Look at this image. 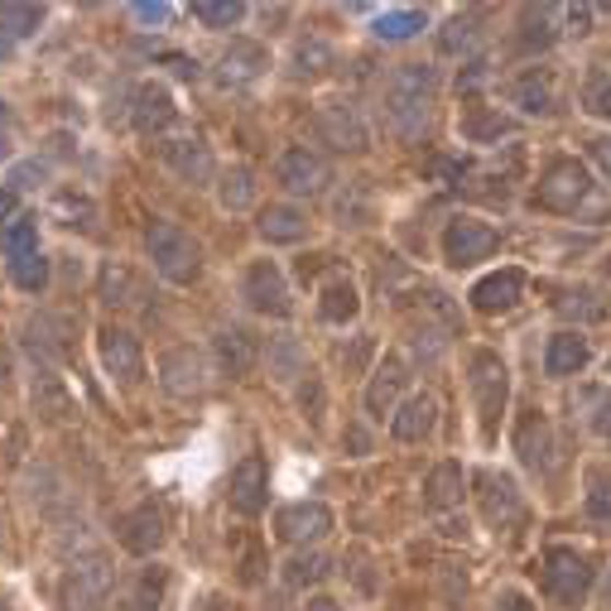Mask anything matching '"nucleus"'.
Returning a JSON list of instances; mask_svg holds the SVG:
<instances>
[{
  "label": "nucleus",
  "mask_w": 611,
  "mask_h": 611,
  "mask_svg": "<svg viewBox=\"0 0 611 611\" xmlns=\"http://www.w3.org/2000/svg\"><path fill=\"white\" fill-rule=\"evenodd\" d=\"M434 96H438V78H434L429 64H400L385 78V92H381L385 126L395 130L405 145H419L424 136H429Z\"/></svg>",
  "instance_id": "f257e3e1"
},
{
  "label": "nucleus",
  "mask_w": 611,
  "mask_h": 611,
  "mask_svg": "<svg viewBox=\"0 0 611 611\" xmlns=\"http://www.w3.org/2000/svg\"><path fill=\"white\" fill-rule=\"evenodd\" d=\"M112 588H116V568L102 549L92 554L72 558L64 568V583H58V607L64 611H102L112 602Z\"/></svg>",
  "instance_id": "f03ea898"
},
{
  "label": "nucleus",
  "mask_w": 611,
  "mask_h": 611,
  "mask_svg": "<svg viewBox=\"0 0 611 611\" xmlns=\"http://www.w3.org/2000/svg\"><path fill=\"white\" fill-rule=\"evenodd\" d=\"M145 255H150L154 275H164L169 285H193L203 270L198 241L174 222H150V231H145Z\"/></svg>",
  "instance_id": "7ed1b4c3"
},
{
  "label": "nucleus",
  "mask_w": 611,
  "mask_h": 611,
  "mask_svg": "<svg viewBox=\"0 0 611 611\" xmlns=\"http://www.w3.org/2000/svg\"><path fill=\"white\" fill-rule=\"evenodd\" d=\"M468 390L476 400V414H482V434L492 438L496 434V419L506 414V400H510V371L496 351H472L468 361Z\"/></svg>",
  "instance_id": "20e7f679"
},
{
  "label": "nucleus",
  "mask_w": 611,
  "mask_h": 611,
  "mask_svg": "<svg viewBox=\"0 0 611 611\" xmlns=\"http://www.w3.org/2000/svg\"><path fill=\"white\" fill-rule=\"evenodd\" d=\"M588 198H592V174L578 159H554L540 174V183H534V207L558 217H573Z\"/></svg>",
  "instance_id": "39448f33"
},
{
  "label": "nucleus",
  "mask_w": 611,
  "mask_h": 611,
  "mask_svg": "<svg viewBox=\"0 0 611 611\" xmlns=\"http://www.w3.org/2000/svg\"><path fill=\"white\" fill-rule=\"evenodd\" d=\"M544 588L558 607H578L592 592V558L568 544H549L544 549Z\"/></svg>",
  "instance_id": "423d86ee"
},
{
  "label": "nucleus",
  "mask_w": 611,
  "mask_h": 611,
  "mask_svg": "<svg viewBox=\"0 0 611 611\" xmlns=\"http://www.w3.org/2000/svg\"><path fill=\"white\" fill-rule=\"evenodd\" d=\"M275 178H279V188L295 193V198H318V193H327V183H333V169H327V159L313 154L309 145H289V150L275 159Z\"/></svg>",
  "instance_id": "0eeeda50"
},
{
  "label": "nucleus",
  "mask_w": 611,
  "mask_h": 611,
  "mask_svg": "<svg viewBox=\"0 0 611 611\" xmlns=\"http://www.w3.org/2000/svg\"><path fill=\"white\" fill-rule=\"evenodd\" d=\"M241 299L251 303L261 318H289L295 313V299H289V285H285V270L275 261H255L246 279H241Z\"/></svg>",
  "instance_id": "6e6552de"
},
{
  "label": "nucleus",
  "mask_w": 611,
  "mask_h": 611,
  "mask_svg": "<svg viewBox=\"0 0 611 611\" xmlns=\"http://www.w3.org/2000/svg\"><path fill=\"white\" fill-rule=\"evenodd\" d=\"M318 140L327 145V150H337V154H361L366 150V120L361 112L351 102H327V106H318Z\"/></svg>",
  "instance_id": "1a4fd4ad"
},
{
  "label": "nucleus",
  "mask_w": 611,
  "mask_h": 611,
  "mask_svg": "<svg viewBox=\"0 0 611 611\" xmlns=\"http://www.w3.org/2000/svg\"><path fill=\"white\" fill-rule=\"evenodd\" d=\"M492 251H496V231L486 222H476V217H453L443 227V261L453 270H468V265L486 261Z\"/></svg>",
  "instance_id": "9d476101"
},
{
  "label": "nucleus",
  "mask_w": 611,
  "mask_h": 611,
  "mask_svg": "<svg viewBox=\"0 0 611 611\" xmlns=\"http://www.w3.org/2000/svg\"><path fill=\"white\" fill-rule=\"evenodd\" d=\"M159 385H164L174 400L203 395V390H207V361H203V351H193V347L164 351V357H159Z\"/></svg>",
  "instance_id": "9b49d317"
},
{
  "label": "nucleus",
  "mask_w": 611,
  "mask_h": 611,
  "mask_svg": "<svg viewBox=\"0 0 611 611\" xmlns=\"http://www.w3.org/2000/svg\"><path fill=\"white\" fill-rule=\"evenodd\" d=\"M327 530H333V510L323 500H295L275 516V534L285 544H318Z\"/></svg>",
  "instance_id": "f8f14e48"
},
{
  "label": "nucleus",
  "mask_w": 611,
  "mask_h": 611,
  "mask_svg": "<svg viewBox=\"0 0 611 611\" xmlns=\"http://www.w3.org/2000/svg\"><path fill=\"white\" fill-rule=\"evenodd\" d=\"M227 500L237 516H261L265 500H270V472H265V458H241L231 468V486Z\"/></svg>",
  "instance_id": "ddd939ff"
},
{
  "label": "nucleus",
  "mask_w": 611,
  "mask_h": 611,
  "mask_svg": "<svg viewBox=\"0 0 611 611\" xmlns=\"http://www.w3.org/2000/svg\"><path fill=\"white\" fill-rule=\"evenodd\" d=\"M410 385V361L405 357H381L376 361V371H371V385H366V414L371 419H385V414H395L400 405V390Z\"/></svg>",
  "instance_id": "4468645a"
},
{
  "label": "nucleus",
  "mask_w": 611,
  "mask_h": 611,
  "mask_svg": "<svg viewBox=\"0 0 611 611\" xmlns=\"http://www.w3.org/2000/svg\"><path fill=\"white\" fill-rule=\"evenodd\" d=\"M96 351H102V366L112 381H120V385L140 381V337L130 327H102Z\"/></svg>",
  "instance_id": "2eb2a0df"
},
{
  "label": "nucleus",
  "mask_w": 611,
  "mask_h": 611,
  "mask_svg": "<svg viewBox=\"0 0 611 611\" xmlns=\"http://www.w3.org/2000/svg\"><path fill=\"white\" fill-rule=\"evenodd\" d=\"M520 295H524V275L516 270V265H506V270H496V275L476 279L468 299H472V309H476V313L496 318V313H510V309H516Z\"/></svg>",
  "instance_id": "dca6fc26"
},
{
  "label": "nucleus",
  "mask_w": 611,
  "mask_h": 611,
  "mask_svg": "<svg viewBox=\"0 0 611 611\" xmlns=\"http://www.w3.org/2000/svg\"><path fill=\"white\" fill-rule=\"evenodd\" d=\"M510 102H516L524 116H554L558 112V78H554V68H524L520 78L510 82Z\"/></svg>",
  "instance_id": "f3484780"
},
{
  "label": "nucleus",
  "mask_w": 611,
  "mask_h": 611,
  "mask_svg": "<svg viewBox=\"0 0 611 611\" xmlns=\"http://www.w3.org/2000/svg\"><path fill=\"white\" fill-rule=\"evenodd\" d=\"M116 540H120V549L126 554H154L159 544H164V520H159V510L145 500V506H136V510H126V516L116 520Z\"/></svg>",
  "instance_id": "a211bd4d"
},
{
  "label": "nucleus",
  "mask_w": 611,
  "mask_h": 611,
  "mask_svg": "<svg viewBox=\"0 0 611 611\" xmlns=\"http://www.w3.org/2000/svg\"><path fill=\"white\" fill-rule=\"evenodd\" d=\"M164 164L174 169V174L183 178V183H193V188H203V183H212V150H207V145L198 140V136H183V140H169L164 150Z\"/></svg>",
  "instance_id": "6ab92c4d"
},
{
  "label": "nucleus",
  "mask_w": 611,
  "mask_h": 611,
  "mask_svg": "<svg viewBox=\"0 0 611 611\" xmlns=\"http://www.w3.org/2000/svg\"><path fill=\"white\" fill-rule=\"evenodd\" d=\"M265 68H270V54L251 39H231V48L217 58V78H222V88H246V82H255Z\"/></svg>",
  "instance_id": "aec40b11"
},
{
  "label": "nucleus",
  "mask_w": 611,
  "mask_h": 611,
  "mask_svg": "<svg viewBox=\"0 0 611 611\" xmlns=\"http://www.w3.org/2000/svg\"><path fill=\"white\" fill-rule=\"evenodd\" d=\"M212 357H217V366H222L231 381H241V376L255 371L261 347H255V337L246 333V327H222V333L212 337Z\"/></svg>",
  "instance_id": "412c9836"
},
{
  "label": "nucleus",
  "mask_w": 611,
  "mask_h": 611,
  "mask_svg": "<svg viewBox=\"0 0 611 611\" xmlns=\"http://www.w3.org/2000/svg\"><path fill=\"white\" fill-rule=\"evenodd\" d=\"M438 429V400L434 395H410L405 405L390 414V434L400 438V443H424Z\"/></svg>",
  "instance_id": "4be33fe9"
},
{
  "label": "nucleus",
  "mask_w": 611,
  "mask_h": 611,
  "mask_svg": "<svg viewBox=\"0 0 611 611\" xmlns=\"http://www.w3.org/2000/svg\"><path fill=\"white\" fill-rule=\"evenodd\" d=\"M178 116L174 96H169L164 82H145V88L136 92V112H130V120H136L140 136H159V130H169Z\"/></svg>",
  "instance_id": "5701e85b"
},
{
  "label": "nucleus",
  "mask_w": 611,
  "mask_h": 611,
  "mask_svg": "<svg viewBox=\"0 0 611 611\" xmlns=\"http://www.w3.org/2000/svg\"><path fill=\"white\" fill-rule=\"evenodd\" d=\"M482 516H486V524H496V530H506L510 520L520 516V492H516V482L510 476H500V472H482Z\"/></svg>",
  "instance_id": "b1692460"
},
{
  "label": "nucleus",
  "mask_w": 611,
  "mask_h": 611,
  "mask_svg": "<svg viewBox=\"0 0 611 611\" xmlns=\"http://www.w3.org/2000/svg\"><path fill=\"white\" fill-rule=\"evenodd\" d=\"M516 453L530 472H544L549 468V453H554V438H549V419L540 410H524L520 424H516Z\"/></svg>",
  "instance_id": "393cba45"
},
{
  "label": "nucleus",
  "mask_w": 611,
  "mask_h": 611,
  "mask_svg": "<svg viewBox=\"0 0 611 611\" xmlns=\"http://www.w3.org/2000/svg\"><path fill=\"white\" fill-rule=\"evenodd\" d=\"M255 227H261V237L270 241V246H295V241L309 237V217H303L299 207H289V203H270Z\"/></svg>",
  "instance_id": "a878e982"
},
{
  "label": "nucleus",
  "mask_w": 611,
  "mask_h": 611,
  "mask_svg": "<svg viewBox=\"0 0 611 611\" xmlns=\"http://www.w3.org/2000/svg\"><path fill=\"white\" fill-rule=\"evenodd\" d=\"M462 486H468V472H462L458 462H438V468L424 476V510L462 506Z\"/></svg>",
  "instance_id": "bb28decb"
},
{
  "label": "nucleus",
  "mask_w": 611,
  "mask_h": 611,
  "mask_svg": "<svg viewBox=\"0 0 611 611\" xmlns=\"http://www.w3.org/2000/svg\"><path fill=\"white\" fill-rule=\"evenodd\" d=\"M588 357H592V347L583 333H554L544 347V371L549 376H578L583 366H588Z\"/></svg>",
  "instance_id": "cd10ccee"
},
{
  "label": "nucleus",
  "mask_w": 611,
  "mask_h": 611,
  "mask_svg": "<svg viewBox=\"0 0 611 611\" xmlns=\"http://www.w3.org/2000/svg\"><path fill=\"white\" fill-rule=\"evenodd\" d=\"M30 400H34V414H39L44 424H68L72 410H78V405H72V395H68V385L58 381L54 371H39V381H34V395Z\"/></svg>",
  "instance_id": "c85d7f7f"
},
{
  "label": "nucleus",
  "mask_w": 611,
  "mask_h": 611,
  "mask_svg": "<svg viewBox=\"0 0 611 611\" xmlns=\"http://www.w3.org/2000/svg\"><path fill=\"white\" fill-rule=\"evenodd\" d=\"M24 351H30V361L39 366V371H54V361H58V327H54V318H44V313H30L24 318Z\"/></svg>",
  "instance_id": "c756f323"
},
{
  "label": "nucleus",
  "mask_w": 611,
  "mask_h": 611,
  "mask_svg": "<svg viewBox=\"0 0 611 611\" xmlns=\"http://www.w3.org/2000/svg\"><path fill=\"white\" fill-rule=\"evenodd\" d=\"M458 130H462V140H472V145H492L500 136H510V130H516V120L492 112V106H468L462 120H458Z\"/></svg>",
  "instance_id": "7c9ffc66"
},
{
  "label": "nucleus",
  "mask_w": 611,
  "mask_h": 611,
  "mask_svg": "<svg viewBox=\"0 0 611 611\" xmlns=\"http://www.w3.org/2000/svg\"><path fill=\"white\" fill-rule=\"evenodd\" d=\"M558 15H564L558 5H524L520 10V30H524L520 34V48H524V54H534V48H549V44L558 39V34H554Z\"/></svg>",
  "instance_id": "2f4dec72"
},
{
  "label": "nucleus",
  "mask_w": 611,
  "mask_h": 611,
  "mask_svg": "<svg viewBox=\"0 0 611 611\" xmlns=\"http://www.w3.org/2000/svg\"><path fill=\"white\" fill-rule=\"evenodd\" d=\"M265 361H270V376H275L279 385L309 376V357H303L299 337H270V347H265Z\"/></svg>",
  "instance_id": "473e14b6"
},
{
  "label": "nucleus",
  "mask_w": 611,
  "mask_h": 611,
  "mask_svg": "<svg viewBox=\"0 0 611 611\" xmlns=\"http://www.w3.org/2000/svg\"><path fill=\"white\" fill-rule=\"evenodd\" d=\"M357 309H361V299H357V285H351V279H333V285H323V303H318L323 323H351Z\"/></svg>",
  "instance_id": "72a5a7b5"
},
{
  "label": "nucleus",
  "mask_w": 611,
  "mask_h": 611,
  "mask_svg": "<svg viewBox=\"0 0 611 611\" xmlns=\"http://www.w3.org/2000/svg\"><path fill=\"white\" fill-rule=\"evenodd\" d=\"M327 68H333V48L318 39V34L299 39L295 54H289V72H295V78H323Z\"/></svg>",
  "instance_id": "f704fd0d"
},
{
  "label": "nucleus",
  "mask_w": 611,
  "mask_h": 611,
  "mask_svg": "<svg viewBox=\"0 0 611 611\" xmlns=\"http://www.w3.org/2000/svg\"><path fill=\"white\" fill-rule=\"evenodd\" d=\"M102 299L112 303V309H116V303H120V309H136V303L145 299V289L136 285V275H130L126 265L112 261V265L102 270Z\"/></svg>",
  "instance_id": "c9c22d12"
},
{
  "label": "nucleus",
  "mask_w": 611,
  "mask_h": 611,
  "mask_svg": "<svg viewBox=\"0 0 611 611\" xmlns=\"http://www.w3.org/2000/svg\"><path fill=\"white\" fill-rule=\"evenodd\" d=\"M424 10H381L376 15V39H385V44H405L414 39V34L424 30Z\"/></svg>",
  "instance_id": "e433bc0d"
},
{
  "label": "nucleus",
  "mask_w": 611,
  "mask_h": 611,
  "mask_svg": "<svg viewBox=\"0 0 611 611\" xmlns=\"http://www.w3.org/2000/svg\"><path fill=\"white\" fill-rule=\"evenodd\" d=\"M0 251H5L10 265L24 261V255H39V222L34 217H15V222L0 231Z\"/></svg>",
  "instance_id": "4c0bfd02"
},
{
  "label": "nucleus",
  "mask_w": 611,
  "mask_h": 611,
  "mask_svg": "<svg viewBox=\"0 0 611 611\" xmlns=\"http://www.w3.org/2000/svg\"><path fill=\"white\" fill-rule=\"evenodd\" d=\"M217 203L227 207V212H246V207L255 203V174L251 169H227L222 183H217Z\"/></svg>",
  "instance_id": "58836bf2"
},
{
  "label": "nucleus",
  "mask_w": 611,
  "mask_h": 611,
  "mask_svg": "<svg viewBox=\"0 0 611 611\" xmlns=\"http://www.w3.org/2000/svg\"><path fill=\"white\" fill-rule=\"evenodd\" d=\"M476 24H482V15H453L443 24V34H438V48H443L448 58H458V54H472L476 48V39H482V30H476Z\"/></svg>",
  "instance_id": "ea45409f"
},
{
  "label": "nucleus",
  "mask_w": 611,
  "mask_h": 611,
  "mask_svg": "<svg viewBox=\"0 0 611 611\" xmlns=\"http://www.w3.org/2000/svg\"><path fill=\"white\" fill-rule=\"evenodd\" d=\"M578 102H583V112H588V116L611 120V72L607 68H592L588 78H583Z\"/></svg>",
  "instance_id": "a19ab883"
},
{
  "label": "nucleus",
  "mask_w": 611,
  "mask_h": 611,
  "mask_svg": "<svg viewBox=\"0 0 611 611\" xmlns=\"http://www.w3.org/2000/svg\"><path fill=\"white\" fill-rule=\"evenodd\" d=\"M44 24V5H0V30L5 39H24Z\"/></svg>",
  "instance_id": "79ce46f5"
},
{
  "label": "nucleus",
  "mask_w": 611,
  "mask_h": 611,
  "mask_svg": "<svg viewBox=\"0 0 611 611\" xmlns=\"http://www.w3.org/2000/svg\"><path fill=\"white\" fill-rule=\"evenodd\" d=\"M327 578V558L323 554H295L285 564V583L289 588H313V583Z\"/></svg>",
  "instance_id": "37998d69"
},
{
  "label": "nucleus",
  "mask_w": 611,
  "mask_h": 611,
  "mask_svg": "<svg viewBox=\"0 0 611 611\" xmlns=\"http://www.w3.org/2000/svg\"><path fill=\"white\" fill-rule=\"evenodd\" d=\"M193 15H198L207 30H231V24L246 15V5H241V0H198Z\"/></svg>",
  "instance_id": "c03bdc74"
},
{
  "label": "nucleus",
  "mask_w": 611,
  "mask_h": 611,
  "mask_svg": "<svg viewBox=\"0 0 611 611\" xmlns=\"http://www.w3.org/2000/svg\"><path fill=\"white\" fill-rule=\"evenodd\" d=\"M10 279H15L24 295H44L48 289V261L44 255H24V261L10 265Z\"/></svg>",
  "instance_id": "a18cd8bd"
},
{
  "label": "nucleus",
  "mask_w": 611,
  "mask_h": 611,
  "mask_svg": "<svg viewBox=\"0 0 611 611\" xmlns=\"http://www.w3.org/2000/svg\"><path fill=\"white\" fill-rule=\"evenodd\" d=\"M588 516L611 524V472L607 468H592L588 472Z\"/></svg>",
  "instance_id": "49530a36"
},
{
  "label": "nucleus",
  "mask_w": 611,
  "mask_h": 611,
  "mask_svg": "<svg viewBox=\"0 0 611 611\" xmlns=\"http://www.w3.org/2000/svg\"><path fill=\"white\" fill-rule=\"evenodd\" d=\"M159 592H164V573L150 568V573H145V578L136 583V592H130L126 611H159Z\"/></svg>",
  "instance_id": "de8ad7c7"
},
{
  "label": "nucleus",
  "mask_w": 611,
  "mask_h": 611,
  "mask_svg": "<svg viewBox=\"0 0 611 611\" xmlns=\"http://www.w3.org/2000/svg\"><path fill=\"white\" fill-rule=\"evenodd\" d=\"M130 15L140 24H169L174 20V5H164V0H140V5H130Z\"/></svg>",
  "instance_id": "09e8293b"
},
{
  "label": "nucleus",
  "mask_w": 611,
  "mask_h": 611,
  "mask_svg": "<svg viewBox=\"0 0 611 611\" xmlns=\"http://www.w3.org/2000/svg\"><path fill=\"white\" fill-rule=\"evenodd\" d=\"M592 434H602V438H611V390H597L592 395Z\"/></svg>",
  "instance_id": "8fccbe9b"
},
{
  "label": "nucleus",
  "mask_w": 611,
  "mask_h": 611,
  "mask_svg": "<svg viewBox=\"0 0 611 611\" xmlns=\"http://www.w3.org/2000/svg\"><path fill=\"white\" fill-rule=\"evenodd\" d=\"M299 405H303V414H309V419H323V385L313 381V371H309V385L299 390Z\"/></svg>",
  "instance_id": "3c124183"
},
{
  "label": "nucleus",
  "mask_w": 611,
  "mask_h": 611,
  "mask_svg": "<svg viewBox=\"0 0 611 611\" xmlns=\"http://www.w3.org/2000/svg\"><path fill=\"white\" fill-rule=\"evenodd\" d=\"M588 154H592V164L602 169V178L611 183V136H597V140H588Z\"/></svg>",
  "instance_id": "603ef678"
},
{
  "label": "nucleus",
  "mask_w": 611,
  "mask_h": 611,
  "mask_svg": "<svg viewBox=\"0 0 611 611\" xmlns=\"http://www.w3.org/2000/svg\"><path fill=\"white\" fill-rule=\"evenodd\" d=\"M34 178H48V169L39 164V159H34V164H15V174H10V183H15V188H34Z\"/></svg>",
  "instance_id": "864d4df0"
},
{
  "label": "nucleus",
  "mask_w": 611,
  "mask_h": 611,
  "mask_svg": "<svg viewBox=\"0 0 611 611\" xmlns=\"http://www.w3.org/2000/svg\"><path fill=\"white\" fill-rule=\"evenodd\" d=\"M496 611H534V602L524 592H500L496 597Z\"/></svg>",
  "instance_id": "5fc2aeb1"
},
{
  "label": "nucleus",
  "mask_w": 611,
  "mask_h": 611,
  "mask_svg": "<svg viewBox=\"0 0 611 611\" xmlns=\"http://www.w3.org/2000/svg\"><path fill=\"white\" fill-rule=\"evenodd\" d=\"M482 82H486V58H476V64H468V72H462V78H458V88H482Z\"/></svg>",
  "instance_id": "6e6d98bb"
},
{
  "label": "nucleus",
  "mask_w": 611,
  "mask_h": 611,
  "mask_svg": "<svg viewBox=\"0 0 611 611\" xmlns=\"http://www.w3.org/2000/svg\"><path fill=\"white\" fill-rule=\"evenodd\" d=\"M15 222V188H0V231Z\"/></svg>",
  "instance_id": "4d7b16f0"
},
{
  "label": "nucleus",
  "mask_w": 611,
  "mask_h": 611,
  "mask_svg": "<svg viewBox=\"0 0 611 611\" xmlns=\"http://www.w3.org/2000/svg\"><path fill=\"white\" fill-rule=\"evenodd\" d=\"M309 611H342V607L333 602V597H313V602H309Z\"/></svg>",
  "instance_id": "13d9d810"
},
{
  "label": "nucleus",
  "mask_w": 611,
  "mask_h": 611,
  "mask_svg": "<svg viewBox=\"0 0 611 611\" xmlns=\"http://www.w3.org/2000/svg\"><path fill=\"white\" fill-rule=\"evenodd\" d=\"M10 54V39H0V58H5Z\"/></svg>",
  "instance_id": "bf43d9fd"
},
{
  "label": "nucleus",
  "mask_w": 611,
  "mask_h": 611,
  "mask_svg": "<svg viewBox=\"0 0 611 611\" xmlns=\"http://www.w3.org/2000/svg\"><path fill=\"white\" fill-rule=\"evenodd\" d=\"M607 607H611V578H607Z\"/></svg>",
  "instance_id": "052dcab7"
},
{
  "label": "nucleus",
  "mask_w": 611,
  "mask_h": 611,
  "mask_svg": "<svg viewBox=\"0 0 611 611\" xmlns=\"http://www.w3.org/2000/svg\"><path fill=\"white\" fill-rule=\"evenodd\" d=\"M607 275H611V261H607Z\"/></svg>",
  "instance_id": "680f3d73"
}]
</instances>
